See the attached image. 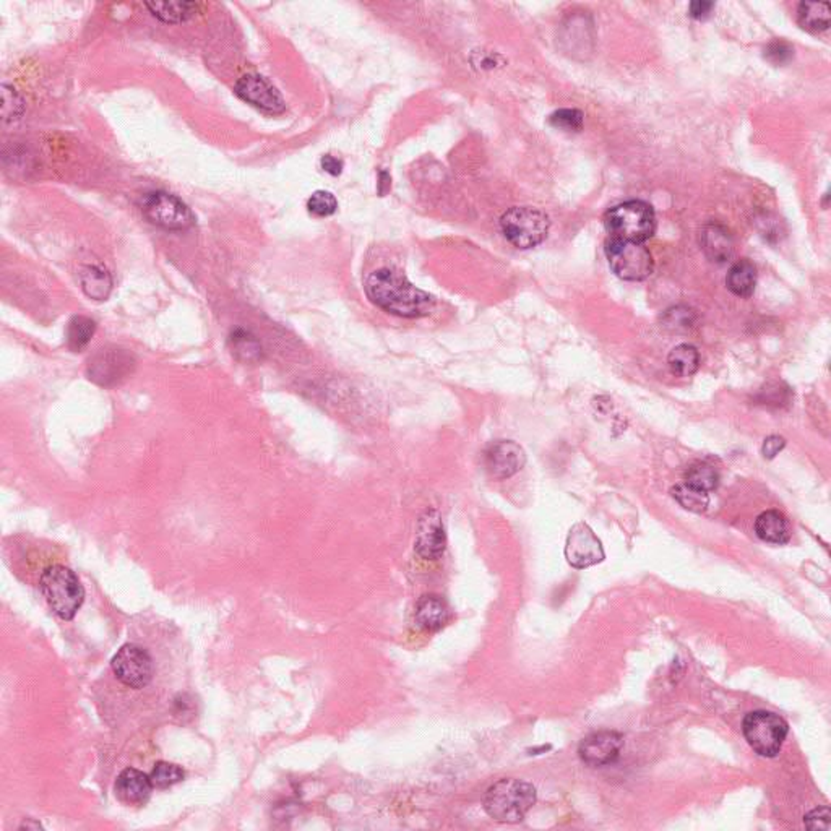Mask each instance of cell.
Returning a JSON list of instances; mask_svg holds the SVG:
<instances>
[{
	"mask_svg": "<svg viewBox=\"0 0 831 831\" xmlns=\"http://www.w3.org/2000/svg\"><path fill=\"white\" fill-rule=\"evenodd\" d=\"M536 802V788L520 780H500L484 794L482 806L490 818L504 823L522 822Z\"/></svg>",
	"mask_w": 831,
	"mask_h": 831,
	"instance_id": "cell-2",
	"label": "cell"
},
{
	"mask_svg": "<svg viewBox=\"0 0 831 831\" xmlns=\"http://www.w3.org/2000/svg\"><path fill=\"white\" fill-rule=\"evenodd\" d=\"M307 210H309L310 214H314L317 218H326V216H332L338 210V200L334 198L332 192L317 190L307 200Z\"/></svg>",
	"mask_w": 831,
	"mask_h": 831,
	"instance_id": "cell-29",
	"label": "cell"
},
{
	"mask_svg": "<svg viewBox=\"0 0 831 831\" xmlns=\"http://www.w3.org/2000/svg\"><path fill=\"white\" fill-rule=\"evenodd\" d=\"M186 778V772L176 763L158 762L150 773V780L156 789H168Z\"/></svg>",
	"mask_w": 831,
	"mask_h": 831,
	"instance_id": "cell-28",
	"label": "cell"
},
{
	"mask_svg": "<svg viewBox=\"0 0 831 831\" xmlns=\"http://www.w3.org/2000/svg\"><path fill=\"white\" fill-rule=\"evenodd\" d=\"M713 9H714V4H713V2L697 0V2H692V4H690L688 13H690V17L695 18V20H703V18H706L712 13Z\"/></svg>",
	"mask_w": 831,
	"mask_h": 831,
	"instance_id": "cell-35",
	"label": "cell"
},
{
	"mask_svg": "<svg viewBox=\"0 0 831 831\" xmlns=\"http://www.w3.org/2000/svg\"><path fill=\"white\" fill-rule=\"evenodd\" d=\"M142 212L146 218L164 229L182 231L194 224V214L179 197L156 190L142 198Z\"/></svg>",
	"mask_w": 831,
	"mask_h": 831,
	"instance_id": "cell-9",
	"label": "cell"
},
{
	"mask_svg": "<svg viewBox=\"0 0 831 831\" xmlns=\"http://www.w3.org/2000/svg\"><path fill=\"white\" fill-rule=\"evenodd\" d=\"M604 224L612 239L645 242L656 229V216L652 205L632 200L610 208L604 216Z\"/></svg>",
	"mask_w": 831,
	"mask_h": 831,
	"instance_id": "cell-4",
	"label": "cell"
},
{
	"mask_svg": "<svg viewBox=\"0 0 831 831\" xmlns=\"http://www.w3.org/2000/svg\"><path fill=\"white\" fill-rule=\"evenodd\" d=\"M766 56L770 59L775 60L776 64H783L792 56V49L789 48L788 44L784 43H773L768 51H766Z\"/></svg>",
	"mask_w": 831,
	"mask_h": 831,
	"instance_id": "cell-34",
	"label": "cell"
},
{
	"mask_svg": "<svg viewBox=\"0 0 831 831\" xmlns=\"http://www.w3.org/2000/svg\"><path fill=\"white\" fill-rule=\"evenodd\" d=\"M606 257L612 272L627 281H643L652 276L654 268L652 252L642 242L609 238Z\"/></svg>",
	"mask_w": 831,
	"mask_h": 831,
	"instance_id": "cell-8",
	"label": "cell"
},
{
	"mask_svg": "<svg viewBox=\"0 0 831 831\" xmlns=\"http://www.w3.org/2000/svg\"><path fill=\"white\" fill-rule=\"evenodd\" d=\"M506 239L516 249H532L548 238V214L532 206H514L500 220Z\"/></svg>",
	"mask_w": 831,
	"mask_h": 831,
	"instance_id": "cell-6",
	"label": "cell"
},
{
	"mask_svg": "<svg viewBox=\"0 0 831 831\" xmlns=\"http://www.w3.org/2000/svg\"><path fill=\"white\" fill-rule=\"evenodd\" d=\"M686 484L703 492H712L720 484V472L713 464L698 462L687 470Z\"/></svg>",
	"mask_w": 831,
	"mask_h": 831,
	"instance_id": "cell-25",
	"label": "cell"
},
{
	"mask_svg": "<svg viewBox=\"0 0 831 831\" xmlns=\"http://www.w3.org/2000/svg\"><path fill=\"white\" fill-rule=\"evenodd\" d=\"M134 359L122 350H101L88 362V377L98 385L112 386L127 378L134 368Z\"/></svg>",
	"mask_w": 831,
	"mask_h": 831,
	"instance_id": "cell-12",
	"label": "cell"
},
{
	"mask_svg": "<svg viewBox=\"0 0 831 831\" xmlns=\"http://www.w3.org/2000/svg\"><path fill=\"white\" fill-rule=\"evenodd\" d=\"M446 534L442 515L436 508H428L420 515L418 522L414 550L424 560H437L446 552Z\"/></svg>",
	"mask_w": 831,
	"mask_h": 831,
	"instance_id": "cell-14",
	"label": "cell"
},
{
	"mask_svg": "<svg viewBox=\"0 0 831 831\" xmlns=\"http://www.w3.org/2000/svg\"><path fill=\"white\" fill-rule=\"evenodd\" d=\"M786 446V440L780 437V436H770V437L765 438L762 446V454L765 458L772 460L776 454H780L781 450Z\"/></svg>",
	"mask_w": 831,
	"mask_h": 831,
	"instance_id": "cell-33",
	"label": "cell"
},
{
	"mask_svg": "<svg viewBox=\"0 0 831 831\" xmlns=\"http://www.w3.org/2000/svg\"><path fill=\"white\" fill-rule=\"evenodd\" d=\"M39 588L52 612L62 620H72L83 606L85 588L69 567H48L39 578Z\"/></svg>",
	"mask_w": 831,
	"mask_h": 831,
	"instance_id": "cell-3",
	"label": "cell"
},
{
	"mask_svg": "<svg viewBox=\"0 0 831 831\" xmlns=\"http://www.w3.org/2000/svg\"><path fill=\"white\" fill-rule=\"evenodd\" d=\"M549 120L556 129L566 132H578L583 127V114L576 109H560L554 112Z\"/></svg>",
	"mask_w": 831,
	"mask_h": 831,
	"instance_id": "cell-31",
	"label": "cell"
},
{
	"mask_svg": "<svg viewBox=\"0 0 831 831\" xmlns=\"http://www.w3.org/2000/svg\"><path fill=\"white\" fill-rule=\"evenodd\" d=\"M729 291L739 298H750L755 291L757 284V270L754 264L747 258H742L731 266L728 278H726Z\"/></svg>",
	"mask_w": 831,
	"mask_h": 831,
	"instance_id": "cell-20",
	"label": "cell"
},
{
	"mask_svg": "<svg viewBox=\"0 0 831 831\" xmlns=\"http://www.w3.org/2000/svg\"><path fill=\"white\" fill-rule=\"evenodd\" d=\"M830 809L828 807H820L815 809L810 814L804 818L807 828L810 830H830Z\"/></svg>",
	"mask_w": 831,
	"mask_h": 831,
	"instance_id": "cell-32",
	"label": "cell"
},
{
	"mask_svg": "<svg viewBox=\"0 0 831 831\" xmlns=\"http://www.w3.org/2000/svg\"><path fill=\"white\" fill-rule=\"evenodd\" d=\"M672 496L686 510H690L695 514H703L710 506L708 492H703L700 489L692 488L686 482L672 489Z\"/></svg>",
	"mask_w": 831,
	"mask_h": 831,
	"instance_id": "cell-27",
	"label": "cell"
},
{
	"mask_svg": "<svg viewBox=\"0 0 831 831\" xmlns=\"http://www.w3.org/2000/svg\"><path fill=\"white\" fill-rule=\"evenodd\" d=\"M700 244L706 257L716 264H724L734 255V239L721 224H706L700 232Z\"/></svg>",
	"mask_w": 831,
	"mask_h": 831,
	"instance_id": "cell-17",
	"label": "cell"
},
{
	"mask_svg": "<svg viewBox=\"0 0 831 831\" xmlns=\"http://www.w3.org/2000/svg\"><path fill=\"white\" fill-rule=\"evenodd\" d=\"M236 95L246 103L255 106L262 111L281 114L286 109L283 96L266 78L258 74H247L238 80L234 86Z\"/></svg>",
	"mask_w": 831,
	"mask_h": 831,
	"instance_id": "cell-13",
	"label": "cell"
},
{
	"mask_svg": "<svg viewBox=\"0 0 831 831\" xmlns=\"http://www.w3.org/2000/svg\"><path fill=\"white\" fill-rule=\"evenodd\" d=\"M96 332V324L91 318L77 316L67 326V343L72 351H82Z\"/></svg>",
	"mask_w": 831,
	"mask_h": 831,
	"instance_id": "cell-26",
	"label": "cell"
},
{
	"mask_svg": "<svg viewBox=\"0 0 831 831\" xmlns=\"http://www.w3.org/2000/svg\"><path fill=\"white\" fill-rule=\"evenodd\" d=\"M146 9L166 23H182L198 13L200 4L195 2H148Z\"/></svg>",
	"mask_w": 831,
	"mask_h": 831,
	"instance_id": "cell-23",
	"label": "cell"
},
{
	"mask_svg": "<svg viewBox=\"0 0 831 831\" xmlns=\"http://www.w3.org/2000/svg\"><path fill=\"white\" fill-rule=\"evenodd\" d=\"M320 164H322V169L328 172V174H332V176H338L343 171V161L332 155L324 156Z\"/></svg>",
	"mask_w": 831,
	"mask_h": 831,
	"instance_id": "cell-36",
	"label": "cell"
},
{
	"mask_svg": "<svg viewBox=\"0 0 831 831\" xmlns=\"http://www.w3.org/2000/svg\"><path fill=\"white\" fill-rule=\"evenodd\" d=\"M797 20L810 33H822L830 26V5L827 2H802L797 9Z\"/></svg>",
	"mask_w": 831,
	"mask_h": 831,
	"instance_id": "cell-22",
	"label": "cell"
},
{
	"mask_svg": "<svg viewBox=\"0 0 831 831\" xmlns=\"http://www.w3.org/2000/svg\"><path fill=\"white\" fill-rule=\"evenodd\" d=\"M25 111L23 100L18 96L17 91L10 86H2V119L7 120L20 119V116Z\"/></svg>",
	"mask_w": 831,
	"mask_h": 831,
	"instance_id": "cell-30",
	"label": "cell"
},
{
	"mask_svg": "<svg viewBox=\"0 0 831 831\" xmlns=\"http://www.w3.org/2000/svg\"><path fill=\"white\" fill-rule=\"evenodd\" d=\"M526 463V454L514 440H496L482 454L484 470L492 480H504L515 476Z\"/></svg>",
	"mask_w": 831,
	"mask_h": 831,
	"instance_id": "cell-10",
	"label": "cell"
},
{
	"mask_svg": "<svg viewBox=\"0 0 831 831\" xmlns=\"http://www.w3.org/2000/svg\"><path fill=\"white\" fill-rule=\"evenodd\" d=\"M668 364L671 372L677 377H690L698 370L700 354L692 344H679L669 352Z\"/></svg>",
	"mask_w": 831,
	"mask_h": 831,
	"instance_id": "cell-24",
	"label": "cell"
},
{
	"mask_svg": "<svg viewBox=\"0 0 831 831\" xmlns=\"http://www.w3.org/2000/svg\"><path fill=\"white\" fill-rule=\"evenodd\" d=\"M111 671L120 686L140 692L151 686L155 679V658L145 646L138 643H126L112 656Z\"/></svg>",
	"mask_w": 831,
	"mask_h": 831,
	"instance_id": "cell-5",
	"label": "cell"
},
{
	"mask_svg": "<svg viewBox=\"0 0 831 831\" xmlns=\"http://www.w3.org/2000/svg\"><path fill=\"white\" fill-rule=\"evenodd\" d=\"M82 288L88 298L106 300L112 291V276L103 266H85L80 273Z\"/></svg>",
	"mask_w": 831,
	"mask_h": 831,
	"instance_id": "cell-21",
	"label": "cell"
},
{
	"mask_svg": "<svg viewBox=\"0 0 831 831\" xmlns=\"http://www.w3.org/2000/svg\"><path fill=\"white\" fill-rule=\"evenodd\" d=\"M450 618L452 614H450V609L446 606V601L436 594H426L416 604V612H414L416 624L426 632H437L440 628H444Z\"/></svg>",
	"mask_w": 831,
	"mask_h": 831,
	"instance_id": "cell-18",
	"label": "cell"
},
{
	"mask_svg": "<svg viewBox=\"0 0 831 831\" xmlns=\"http://www.w3.org/2000/svg\"><path fill=\"white\" fill-rule=\"evenodd\" d=\"M364 290L372 304L398 317H426L436 306L430 294L420 291L404 274L392 268H380L368 274Z\"/></svg>",
	"mask_w": 831,
	"mask_h": 831,
	"instance_id": "cell-1",
	"label": "cell"
},
{
	"mask_svg": "<svg viewBox=\"0 0 831 831\" xmlns=\"http://www.w3.org/2000/svg\"><path fill=\"white\" fill-rule=\"evenodd\" d=\"M153 783L150 775L140 772L137 768H126L120 773L114 784L116 797L124 806H145L153 792Z\"/></svg>",
	"mask_w": 831,
	"mask_h": 831,
	"instance_id": "cell-16",
	"label": "cell"
},
{
	"mask_svg": "<svg viewBox=\"0 0 831 831\" xmlns=\"http://www.w3.org/2000/svg\"><path fill=\"white\" fill-rule=\"evenodd\" d=\"M755 532L760 540L772 544H786L791 538L789 523L778 510H766L755 520Z\"/></svg>",
	"mask_w": 831,
	"mask_h": 831,
	"instance_id": "cell-19",
	"label": "cell"
},
{
	"mask_svg": "<svg viewBox=\"0 0 831 831\" xmlns=\"http://www.w3.org/2000/svg\"><path fill=\"white\" fill-rule=\"evenodd\" d=\"M624 747V737L614 731H600L584 737L578 747L582 762L593 768L616 762Z\"/></svg>",
	"mask_w": 831,
	"mask_h": 831,
	"instance_id": "cell-15",
	"label": "cell"
},
{
	"mask_svg": "<svg viewBox=\"0 0 831 831\" xmlns=\"http://www.w3.org/2000/svg\"><path fill=\"white\" fill-rule=\"evenodd\" d=\"M742 731L749 746L762 757L773 758L780 754L788 736V723L772 712L749 713L742 723Z\"/></svg>",
	"mask_w": 831,
	"mask_h": 831,
	"instance_id": "cell-7",
	"label": "cell"
},
{
	"mask_svg": "<svg viewBox=\"0 0 831 831\" xmlns=\"http://www.w3.org/2000/svg\"><path fill=\"white\" fill-rule=\"evenodd\" d=\"M567 562L574 568L583 570L604 560V549L600 538L586 523H576L567 536Z\"/></svg>",
	"mask_w": 831,
	"mask_h": 831,
	"instance_id": "cell-11",
	"label": "cell"
}]
</instances>
